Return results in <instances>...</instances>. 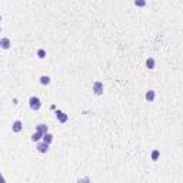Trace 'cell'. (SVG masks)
<instances>
[{
    "mask_svg": "<svg viewBox=\"0 0 183 183\" xmlns=\"http://www.w3.org/2000/svg\"><path fill=\"white\" fill-rule=\"evenodd\" d=\"M29 106H30L32 110L37 112V110L42 107V100H40L37 96H30V99H29Z\"/></svg>",
    "mask_w": 183,
    "mask_h": 183,
    "instance_id": "obj_1",
    "label": "cell"
},
{
    "mask_svg": "<svg viewBox=\"0 0 183 183\" xmlns=\"http://www.w3.org/2000/svg\"><path fill=\"white\" fill-rule=\"evenodd\" d=\"M0 33H2V27H0Z\"/></svg>",
    "mask_w": 183,
    "mask_h": 183,
    "instance_id": "obj_18",
    "label": "cell"
},
{
    "mask_svg": "<svg viewBox=\"0 0 183 183\" xmlns=\"http://www.w3.org/2000/svg\"><path fill=\"white\" fill-rule=\"evenodd\" d=\"M12 130H13L15 133L22 132V130H23V122H22V120H15V122L12 123Z\"/></svg>",
    "mask_w": 183,
    "mask_h": 183,
    "instance_id": "obj_3",
    "label": "cell"
},
{
    "mask_svg": "<svg viewBox=\"0 0 183 183\" xmlns=\"http://www.w3.org/2000/svg\"><path fill=\"white\" fill-rule=\"evenodd\" d=\"M12 46V42L9 37H3V39H0V47H2L3 50H9Z\"/></svg>",
    "mask_w": 183,
    "mask_h": 183,
    "instance_id": "obj_4",
    "label": "cell"
},
{
    "mask_svg": "<svg viewBox=\"0 0 183 183\" xmlns=\"http://www.w3.org/2000/svg\"><path fill=\"white\" fill-rule=\"evenodd\" d=\"M135 5L139 6V7H143V6H146V2H143V0H136Z\"/></svg>",
    "mask_w": 183,
    "mask_h": 183,
    "instance_id": "obj_15",
    "label": "cell"
},
{
    "mask_svg": "<svg viewBox=\"0 0 183 183\" xmlns=\"http://www.w3.org/2000/svg\"><path fill=\"white\" fill-rule=\"evenodd\" d=\"M159 156H160V152H159L157 149H154V150L152 152V160H157Z\"/></svg>",
    "mask_w": 183,
    "mask_h": 183,
    "instance_id": "obj_13",
    "label": "cell"
},
{
    "mask_svg": "<svg viewBox=\"0 0 183 183\" xmlns=\"http://www.w3.org/2000/svg\"><path fill=\"white\" fill-rule=\"evenodd\" d=\"M36 149H37L39 153H47V152H49V145H46V143H43V142H39Z\"/></svg>",
    "mask_w": 183,
    "mask_h": 183,
    "instance_id": "obj_6",
    "label": "cell"
},
{
    "mask_svg": "<svg viewBox=\"0 0 183 183\" xmlns=\"http://www.w3.org/2000/svg\"><path fill=\"white\" fill-rule=\"evenodd\" d=\"M0 22H2V16H0Z\"/></svg>",
    "mask_w": 183,
    "mask_h": 183,
    "instance_id": "obj_19",
    "label": "cell"
},
{
    "mask_svg": "<svg viewBox=\"0 0 183 183\" xmlns=\"http://www.w3.org/2000/svg\"><path fill=\"white\" fill-rule=\"evenodd\" d=\"M53 139H54V137H53V135L47 132V133H44V135H43V139H42V140H43V143H46V145H50V143L53 142Z\"/></svg>",
    "mask_w": 183,
    "mask_h": 183,
    "instance_id": "obj_7",
    "label": "cell"
},
{
    "mask_svg": "<svg viewBox=\"0 0 183 183\" xmlns=\"http://www.w3.org/2000/svg\"><path fill=\"white\" fill-rule=\"evenodd\" d=\"M56 117H57V120H59L60 123H66V122L69 120V115H66V113L62 112V110H57V112H56Z\"/></svg>",
    "mask_w": 183,
    "mask_h": 183,
    "instance_id": "obj_5",
    "label": "cell"
},
{
    "mask_svg": "<svg viewBox=\"0 0 183 183\" xmlns=\"http://www.w3.org/2000/svg\"><path fill=\"white\" fill-rule=\"evenodd\" d=\"M39 80H40V84H43V86H49V84H50V82H52V79H50L49 76H44V74H43V76H40V79H39Z\"/></svg>",
    "mask_w": 183,
    "mask_h": 183,
    "instance_id": "obj_9",
    "label": "cell"
},
{
    "mask_svg": "<svg viewBox=\"0 0 183 183\" xmlns=\"http://www.w3.org/2000/svg\"><path fill=\"white\" fill-rule=\"evenodd\" d=\"M37 57H39V59H44V57H46V52H44L43 49H39V50H37Z\"/></svg>",
    "mask_w": 183,
    "mask_h": 183,
    "instance_id": "obj_14",
    "label": "cell"
},
{
    "mask_svg": "<svg viewBox=\"0 0 183 183\" xmlns=\"http://www.w3.org/2000/svg\"><path fill=\"white\" fill-rule=\"evenodd\" d=\"M77 183H91V182H90V179H89V177H83V179H79V180H77Z\"/></svg>",
    "mask_w": 183,
    "mask_h": 183,
    "instance_id": "obj_16",
    "label": "cell"
},
{
    "mask_svg": "<svg viewBox=\"0 0 183 183\" xmlns=\"http://www.w3.org/2000/svg\"><path fill=\"white\" fill-rule=\"evenodd\" d=\"M0 183H6V179H5V176L2 174V172H0Z\"/></svg>",
    "mask_w": 183,
    "mask_h": 183,
    "instance_id": "obj_17",
    "label": "cell"
},
{
    "mask_svg": "<svg viewBox=\"0 0 183 183\" xmlns=\"http://www.w3.org/2000/svg\"><path fill=\"white\" fill-rule=\"evenodd\" d=\"M146 66H147V69H154V59L153 57H147V60H146Z\"/></svg>",
    "mask_w": 183,
    "mask_h": 183,
    "instance_id": "obj_12",
    "label": "cell"
},
{
    "mask_svg": "<svg viewBox=\"0 0 183 183\" xmlns=\"http://www.w3.org/2000/svg\"><path fill=\"white\" fill-rule=\"evenodd\" d=\"M103 90H105V86H103V83L102 82H95L93 83V93L96 95V96H100V95H103Z\"/></svg>",
    "mask_w": 183,
    "mask_h": 183,
    "instance_id": "obj_2",
    "label": "cell"
},
{
    "mask_svg": "<svg viewBox=\"0 0 183 183\" xmlns=\"http://www.w3.org/2000/svg\"><path fill=\"white\" fill-rule=\"evenodd\" d=\"M36 132H39V133L44 135V133H47V132H49V127H47L46 125L40 123V125H37V126H36Z\"/></svg>",
    "mask_w": 183,
    "mask_h": 183,
    "instance_id": "obj_8",
    "label": "cell"
},
{
    "mask_svg": "<svg viewBox=\"0 0 183 183\" xmlns=\"http://www.w3.org/2000/svg\"><path fill=\"white\" fill-rule=\"evenodd\" d=\"M154 96H156L154 90H147V91H146V100H147V102H153V100H154Z\"/></svg>",
    "mask_w": 183,
    "mask_h": 183,
    "instance_id": "obj_10",
    "label": "cell"
},
{
    "mask_svg": "<svg viewBox=\"0 0 183 183\" xmlns=\"http://www.w3.org/2000/svg\"><path fill=\"white\" fill-rule=\"evenodd\" d=\"M30 139H32V142H37V143H39V142L43 139V135H42V133H39V132H34V133L32 135V137H30Z\"/></svg>",
    "mask_w": 183,
    "mask_h": 183,
    "instance_id": "obj_11",
    "label": "cell"
}]
</instances>
